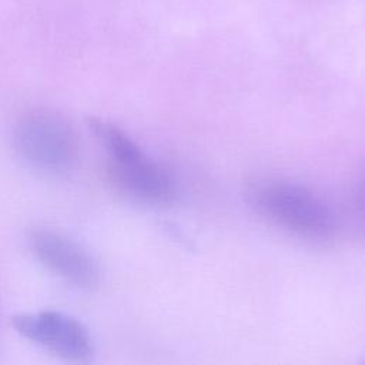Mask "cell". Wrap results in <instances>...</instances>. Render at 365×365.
Here are the masks:
<instances>
[{
    "mask_svg": "<svg viewBox=\"0 0 365 365\" xmlns=\"http://www.w3.org/2000/svg\"><path fill=\"white\" fill-rule=\"evenodd\" d=\"M87 127L107 154L104 170L114 190L154 207H167L175 201L178 187L174 175L124 130L94 115L87 117Z\"/></svg>",
    "mask_w": 365,
    "mask_h": 365,
    "instance_id": "1",
    "label": "cell"
},
{
    "mask_svg": "<svg viewBox=\"0 0 365 365\" xmlns=\"http://www.w3.org/2000/svg\"><path fill=\"white\" fill-rule=\"evenodd\" d=\"M250 207L271 225L295 238L324 244L336 232L329 204L311 188L274 177H252L244 184Z\"/></svg>",
    "mask_w": 365,
    "mask_h": 365,
    "instance_id": "2",
    "label": "cell"
},
{
    "mask_svg": "<svg viewBox=\"0 0 365 365\" xmlns=\"http://www.w3.org/2000/svg\"><path fill=\"white\" fill-rule=\"evenodd\" d=\"M13 143L30 167L47 175L64 178L78 168L81 145L76 128L53 108L36 107L21 114Z\"/></svg>",
    "mask_w": 365,
    "mask_h": 365,
    "instance_id": "3",
    "label": "cell"
},
{
    "mask_svg": "<svg viewBox=\"0 0 365 365\" xmlns=\"http://www.w3.org/2000/svg\"><path fill=\"white\" fill-rule=\"evenodd\" d=\"M11 325L23 338L66 361L87 362L94 354L86 325L64 312L54 309L21 312L11 318Z\"/></svg>",
    "mask_w": 365,
    "mask_h": 365,
    "instance_id": "4",
    "label": "cell"
},
{
    "mask_svg": "<svg viewBox=\"0 0 365 365\" xmlns=\"http://www.w3.org/2000/svg\"><path fill=\"white\" fill-rule=\"evenodd\" d=\"M27 244L38 262L66 282L83 289H93L98 285L97 261L81 244L64 232L36 227L27 232Z\"/></svg>",
    "mask_w": 365,
    "mask_h": 365,
    "instance_id": "5",
    "label": "cell"
}]
</instances>
